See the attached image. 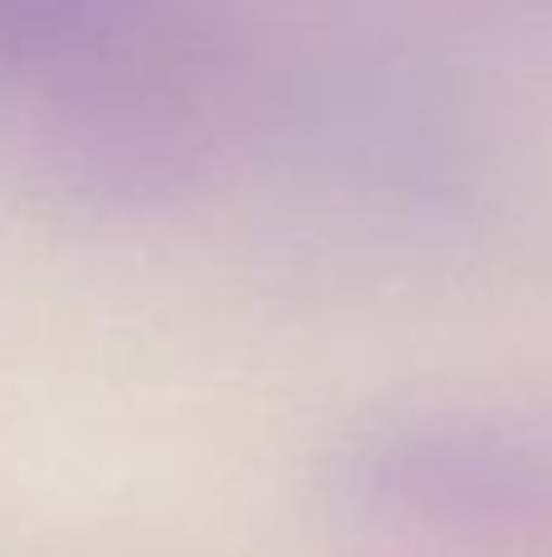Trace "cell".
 <instances>
[{"label":"cell","mask_w":552,"mask_h":557,"mask_svg":"<svg viewBox=\"0 0 552 557\" xmlns=\"http://www.w3.org/2000/svg\"><path fill=\"white\" fill-rule=\"evenodd\" d=\"M348 513L416 533H509L552 519V425L489 411H397L328 455Z\"/></svg>","instance_id":"cell-1"},{"label":"cell","mask_w":552,"mask_h":557,"mask_svg":"<svg viewBox=\"0 0 552 557\" xmlns=\"http://www.w3.org/2000/svg\"><path fill=\"white\" fill-rule=\"evenodd\" d=\"M49 157L59 182L108 206L162 201L196 176L186 117L137 88L78 94L49 133Z\"/></svg>","instance_id":"cell-2"},{"label":"cell","mask_w":552,"mask_h":557,"mask_svg":"<svg viewBox=\"0 0 552 557\" xmlns=\"http://www.w3.org/2000/svg\"><path fill=\"white\" fill-rule=\"evenodd\" d=\"M156 0H0V74L103 59L147 25Z\"/></svg>","instance_id":"cell-3"}]
</instances>
